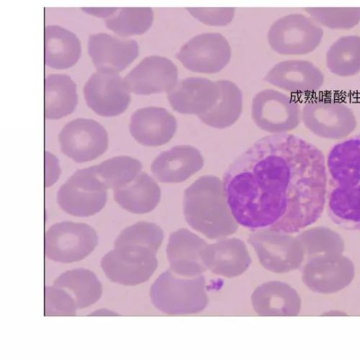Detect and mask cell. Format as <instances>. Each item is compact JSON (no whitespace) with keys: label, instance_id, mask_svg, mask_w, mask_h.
<instances>
[{"label":"cell","instance_id":"cell-1","mask_svg":"<svg viewBox=\"0 0 360 360\" xmlns=\"http://www.w3.org/2000/svg\"><path fill=\"white\" fill-rule=\"evenodd\" d=\"M327 184L319 148L297 136L278 134L258 140L235 160L223 186L238 224L290 235L322 217Z\"/></svg>","mask_w":360,"mask_h":360},{"label":"cell","instance_id":"cell-12","mask_svg":"<svg viewBox=\"0 0 360 360\" xmlns=\"http://www.w3.org/2000/svg\"><path fill=\"white\" fill-rule=\"evenodd\" d=\"M305 126L316 135L328 139H340L348 136L356 127L352 111L343 104L314 99L303 110Z\"/></svg>","mask_w":360,"mask_h":360},{"label":"cell","instance_id":"cell-2","mask_svg":"<svg viewBox=\"0 0 360 360\" xmlns=\"http://www.w3.org/2000/svg\"><path fill=\"white\" fill-rule=\"evenodd\" d=\"M326 167L330 220L345 230L360 231V134L335 145Z\"/></svg>","mask_w":360,"mask_h":360},{"label":"cell","instance_id":"cell-4","mask_svg":"<svg viewBox=\"0 0 360 360\" xmlns=\"http://www.w3.org/2000/svg\"><path fill=\"white\" fill-rule=\"evenodd\" d=\"M152 303L167 315H190L202 312L207 306L205 279L180 276L167 270L155 282L150 290Z\"/></svg>","mask_w":360,"mask_h":360},{"label":"cell","instance_id":"cell-33","mask_svg":"<svg viewBox=\"0 0 360 360\" xmlns=\"http://www.w3.org/2000/svg\"><path fill=\"white\" fill-rule=\"evenodd\" d=\"M316 22L330 29L347 31L360 22V8H307Z\"/></svg>","mask_w":360,"mask_h":360},{"label":"cell","instance_id":"cell-29","mask_svg":"<svg viewBox=\"0 0 360 360\" xmlns=\"http://www.w3.org/2000/svg\"><path fill=\"white\" fill-rule=\"evenodd\" d=\"M329 71L340 77H352L360 72V37L340 38L326 53Z\"/></svg>","mask_w":360,"mask_h":360},{"label":"cell","instance_id":"cell-11","mask_svg":"<svg viewBox=\"0 0 360 360\" xmlns=\"http://www.w3.org/2000/svg\"><path fill=\"white\" fill-rule=\"evenodd\" d=\"M252 114L257 127L272 134L292 131L301 122L297 103L274 89L263 90L254 98Z\"/></svg>","mask_w":360,"mask_h":360},{"label":"cell","instance_id":"cell-32","mask_svg":"<svg viewBox=\"0 0 360 360\" xmlns=\"http://www.w3.org/2000/svg\"><path fill=\"white\" fill-rule=\"evenodd\" d=\"M164 232L157 224L150 222H139L129 226L119 234L115 240V248L125 245H143L159 250L162 245Z\"/></svg>","mask_w":360,"mask_h":360},{"label":"cell","instance_id":"cell-14","mask_svg":"<svg viewBox=\"0 0 360 360\" xmlns=\"http://www.w3.org/2000/svg\"><path fill=\"white\" fill-rule=\"evenodd\" d=\"M129 91L136 95L167 94L178 82V70L170 59L146 57L124 79Z\"/></svg>","mask_w":360,"mask_h":360},{"label":"cell","instance_id":"cell-13","mask_svg":"<svg viewBox=\"0 0 360 360\" xmlns=\"http://www.w3.org/2000/svg\"><path fill=\"white\" fill-rule=\"evenodd\" d=\"M84 94L89 108L103 117L121 115L131 103L125 80L115 73L94 74L84 86Z\"/></svg>","mask_w":360,"mask_h":360},{"label":"cell","instance_id":"cell-16","mask_svg":"<svg viewBox=\"0 0 360 360\" xmlns=\"http://www.w3.org/2000/svg\"><path fill=\"white\" fill-rule=\"evenodd\" d=\"M248 242L255 249L262 266L269 271L285 273L297 263L295 245L288 234L262 229L251 233Z\"/></svg>","mask_w":360,"mask_h":360},{"label":"cell","instance_id":"cell-24","mask_svg":"<svg viewBox=\"0 0 360 360\" xmlns=\"http://www.w3.org/2000/svg\"><path fill=\"white\" fill-rule=\"evenodd\" d=\"M45 63L55 70H68L79 61L82 47L79 39L68 29L58 25L45 28Z\"/></svg>","mask_w":360,"mask_h":360},{"label":"cell","instance_id":"cell-17","mask_svg":"<svg viewBox=\"0 0 360 360\" xmlns=\"http://www.w3.org/2000/svg\"><path fill=\"white\" fill-rule=\"evenodd\" d=\"M219 95L217 82L202 77H188L178 82L168 93L167 98L174 111L200 116L216 105Z\"/></svg>","mask_w":360,"mask_h":360},{"label":"cell","instance_id":"cell-37","mask_svg":"<svg viewBox=\"0 0 360 360\" xmlns=\"http://www.w3.org/2000/svg\"><path fill=\"white\" fill-rule=\"evenodd\" d=\"M117 8H84L85 13L99 18H110L116 12Z\"/></svg>","mask_w":360,"mask_h":360},{"label":"cell","instance_id":"cell-34","mask_svg":"<svg viewBox=\"0 0 360 360\" xmlns=\"http://www.w3.org/2000/svg\"><path fill=\"white\" fill-rule=\"evenodd\" d=\"M77 310L74 300L65 290L53 285L45 289L46 316H73Z\"/></svg>","mask_w":360,"mask_h":360},{"label":"cell","instance_id":"cell-36","mask_svg":"<svg viewBox=\"0 0 360 360\" xmlns=\"http://www.w3.org/2000/svg\"><path fill=\"white\" fill-rule=\"evenodd\" d=\"M47 157L49 160L46 159V162L49 164V167L46 165V169H49V171H46V187H49L56 181L59 175V167L56 158L51 154H49Z\"/></svg>","mask_w":360,"mask_h":360},{"label":"cell","instance_id":"cell-30","mask_svg":"<svg viewBox=\"0 0 360 360\" xmlns=\"http://www.w3.org/2000/svg\"><path fill=\"white\" fill-rule=\"evenodd\" d=\"M115 14L107 19L105 25L111 32L122 37L144 34L152 27L155 16L150 8H125Z\"/></svg>","mask_w":360,"mask_h":360},{"label":"cell","instance_id":"cell-9","mask_svg":"<svg viewBox=\"0 0 360 360\" xmlns=\"http://www.w3.org/2000/svg\"><path fill=\"white\" fill-rule=\"evenodd\" d=\"M58 141L62 152L77 163L98 159L108 149L106 130L92 119L78 118L60 132Z\"/></svg>","mask_w":360,"mask_h":360},{"label":"cell","instance_id":"cell-18","mask_svg":"<svg viewBox=\"0 0 360 360\" xmlns=\"http://www.w3.org/2000/svg\"><path fill=\"white\" fill-rule=\"evenodd\" d=\"M207 244L191 231L182 229L174 232L169 238L167 256L170 269L184 277H197L207 269L202 255Z\"/></svg>","mask_w":360,"mask_h":360},{"label":"cell","instance_id":"cell-21","mask_svg":"<svg viewBox=\"0 0 360 360\" xmlns=\"http://www.w3.org/2000/svg\"><path fill=\"white\" fill-rule=\"evenodd\" d=\"M176 118L162 108L148 107L132 115L130 131L135 140L146 146H160L169 143L176 134Z\"/></svg>","mask_w":360,"mask_h":360},{"label":"cell","instance_id":"cell-27","mask_svg":"<svg viewBox=\"0 0 360 360\" xmlns=\"http://www.w3.org/2000/svg\"><path fill=\"white\" fill-rule=\"evenodd\" d=\"M53 285L65 290L74 300L78 310L97 303L103 293L102 283L96 274L82 268L63 274Z\"/></svg>","mask_w":360,"mask_h":360},{"label":"cell","instance_id":"cell-25","mask_svg":"<svg viewBox=\"0 0 360 360\" xmlns=\"http://www.w3.org/2000/svg\"><path fill=\"white\" fill-rule=\"evenodd\" d=\"M116 202L129 212L146 214L153 211L161 199V189L155 180L141 172L131 183L115 190Z\"/></svg>","mask_w":360,"mask_h":360},{"label":"cell","instance_id":"cell-28","mask_svg":"<svg viewBox=\"0 0 360 360\" xmlns=\"http://www.w3.org/2000/svg\"><path fill=\"white\" fill-rule=\"evenodd\" d=\"M77 85L65 75H51L45 80V117L63 118L77 108Z\"/></svg>","mask_w":360,"mask_h":360},{"label":"cell","instance_id":"cell-35","mask_svg":"<svg viewBox=\"0 0 360 360\" xmlns=\"http://www.w3.org/2000/svg\"><path fill=\"white\" fill-rule=\"evenodd\" d=\"M187 10L193 18L210 26L227 25L235 15V8H189Z\"/></svg>","mask_w":360,"mask_h":360},{"label":"cell","instance_id":"cell-23","mask_svg":"<svg viewBox=\"0 0 360 360\" xmlns=\"http://www.w3.org/2000/svg\"><path fill=\"white\" fill-rule=\"evenodd\" d=\"M255 312L260 316H294L299 310L296 292L281 282H269L259 286L252 295Z\"/></svg>","mask_w":360,"mask_h":360},{"label":"cell","instance_id":"cell-26","mask_svg":"<svg viewBox=\"0 0 360 360\" xmlns=\"http://www.w3.org/2000/svg\"><path fill=\"white\" fill-rule=\"evenodd\" d=\"M219 98L216 105L207 112L198 116L205 125L224 129L233 126L243 110V95L238 86L228 80L217 82Z\"/></svg>","mask_w":360,"mask_h":360},{"label":"cell","instance_id":"cell-31","mask_svg":"<svg viewBox=\"0 0 360 360\" xmlns=\"http://www.w3.org/2000/svg\"><path fill=\"white\" fill-rule=\"evenodd\" d=\"M95 167L108 188L114 190L131 183L142 169L139 160L127 156L113 158Z\"/></svg>","mask_w":360,"mask_h":360},{"label":"cell","instance_id":"cell-22","mask_svg":"<svg viewBox=\"0 0 360 360\" xmlns=\"http://www.w3.org/2000/svg\"><path fill=\"white\" fill-rule=\"evenodd\" d=\"M204 166V159L196 148L188 145L172 147L161 153L152 165V172L160 182L181 184Z\"/></svg>","mask_w":360,"mask_h":360},{"label":"cell","instance_id":"cell-19","mask_svg":"<svg viewBox=\"0 0 360 360\" xmlns=\"http://www.w3.org/2000/svg\"><path fill=\"white\" fill-rule=\"evenodd\" d=\"M264 81L295 95H307L319 90L323 84L322 72L304 60H289L276 65Z\"/></svg>","mask_w":360,"mask_h":360},{"label":"cell","instance_id":"cell-20","mask_svg":"<svg viewBox=\"0 0 360 360\" xmlns=\"http://www.w3.org/2000/svg\"><path fill=\"white\" fill-rule=\"evenodd\" d=\"M202 258L207 269L228 278L245 274L252 263V257L241 239L231 238L207 245Z\"/></svg>","mask_w":360,"mask_h":360},{"label":"cell","instance_id":"cell-7","mask_svg":"<svg viewBox=\"0 0 360 360\" xmlns=\"http://www.w3.org/2000/svg\"><path fill=\"white\" fill-rule=\"evenodd\" d=\"M98 245L96 230L84 223L61 222L46 233L45 254L52 261L79 262L91 254Z\"/></svg>","mask_w":360,"mask_h":360},{"label":"cell","instance_id":"cell-3","mask_svg":"<svg viewBox=\"0 0 360 360\" xmlns=\"http://www.w3.org/2000/svg\"><path fill=\"white\" fill-rule=\"evenodd\" d=\"M184 212L189 226L209 239L225 238L238 229L223 184L215 176H202L186 189Z\"/></svg>","mask_w":360,"mask_h":360},{"label":"cell","instance_id":"cell-8","mask_svg":"<svg viewBox=\"0 0 360 360\" xmlns=\"http://www.w3.org/2000/svg\"><path fill=\"white\" fill-rule=\"evenodd\" d=\"M323 30L302 14H291L276 21L269 28L270 47L283 55H305L315 51L321 43Z\"/></svg>","mask_w":360,"mask_h":360},{"label":"cell","instance_id":"cell-15","mask_svg":"<svg viewBox=\"0 0 360 360\" xmlns=\"http://www.w3.org/2000/svg\"><path fill=\"white\" fill-rule=\"evenodd\" d=\"M88 53L98 72L117 74L135 61L139 46L134 40L101 33L89 37Z\"/></svg>","mask_w":360,"mask_h":360},{"label":"cell","instance_id":"cell-6","mask_svg":"<svg viewBox=\"0 0 360 360\" xmlns=\"http://www.w3.org/2000/svg\"><path fill=\"white\" fill-rule=\"evenodd\" d=\"M107 200L108 187L98 176L96 167L77 171L60 188L57 195L59 207L76 217L97 214Z\"/></svg>","mask_w":360,"mask_h":360},{"label":"cell","instance_id":"cell-5","mask_svg":"<svg viewBox=\"0 0 360 360\" xmlns=\"http://www.w3.org/2000/svg\"><path fill=\"white\" fill-rule=\"evenodd\" d=\"M159 250L143 245L115 248L101 261L106 277L112 283L135 286L148 281L158 267Z\"/></svg>","mask_w":360,"mask_h":360},{"label":"cell","instance_id":"cell-10","mask_svg":"<svg viewBox=\"0 0 360 360\" xmlns=\"http://www.w3.org/2000/svg\"><path fill=\"white\" fill-rule=\"evenodd\" d=\"M176 58L191 72L216 74L229 65L231 49L221 34L205 33L191 39L180 49Z\"/></svg>","mask_w":360,"mask_h":360}]
</instances>
